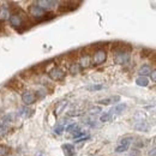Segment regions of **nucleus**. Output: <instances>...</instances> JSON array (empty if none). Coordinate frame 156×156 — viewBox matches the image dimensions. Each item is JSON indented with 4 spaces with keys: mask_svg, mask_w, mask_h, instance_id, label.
Masks as SVG:
<instances>
[{
    "mask_svg": "<svg viewBox=\"0 0 156 156\" xmlns=\"http://www.w3.org/2000/svg\"><path fill=\"white\" fill-rule=\"evenodd\" d=\"M106 59H107V53H106V51H103V49H98V51L94 53V55H93V61H94L95 65H101V64H103V62L106 61Z\"/></svg>",
    "mask_w": 156,
    "mask_h": 156,
    "instance_id": "7ed1b4c3",
    "label": "nucleus"
},
{
    "mask_svg": "<svg viewBox=\"0 0 156 156\" xmlns=\"http://www.w3.org/2000/svg\"><path fill=\"white\" fill-rule=\"evenodd\" d=\"M148 156H156V148H153V149L148 153Z\"/></svg>",
    "mask_w": 156,
    "mask_h": 156,
    "instance_id": "c756f323",
    "label": "nucleus"
},
{
    "mask_svg": "<svg viewBox=\"0 0 156 156\" xmlns=\"http://www.w3.org/2000/svg\"><path fill=\"white\" fill-rule=\"evenodd\" d=\"M35 4L39 5L41 9H43V10L46 11V10H49V9L54 7V6H57V5H58V1H52V0H39V1H36Z\"/></svg>",
    "mask_w": 156,
    "mask_h": 156,
    "instance_id": "0eeeda50",
    "label": "nucleus"
},
{
    "mask_svg": "<svg viewBox=\"0 0 156 156\" xmlns=\"http://www.w3.org/2000/svg\"><path fill=\"white\" fill-rule=\"evenodd\" d=\"M10 16H11V13H10V10L7 9V7H1L0 9V20H6L10 18Z\"/></svg>",
    "mask_w": 156,
    "mask_h": 156,
    "instance_id": "2eb2a0df",
    "label": "nucleus"
},
{
    "mask_svg": "<svg viewBox=\"0 0 156 156\" xmlns=\"http://www.w3.org/2000/svg\"><path fill=\"white\" fill-rule=\"evenodd\" d=\"M62 150L65 153V156H75L76 151L72 144H64L62 145Z\"/></svg>",
    "mask_w": 156,
    "mask_h": 156,
    "instance_id": "1a4fd4ad",
    "label": "nucleus"
},
{
    "mask_svg": "<svg viewBox=\"0 0 156 156\" xmlns=\"http://www.w3.org/2000/svg\"><path fill=\"white\" fill-rule=\"evenodd\" d=\"M100 112H101V108H100V107H91V108L89 109V113L93 114V115H94V114H98Z\"/></svg>",
    "mask_w": 156,
    "mask_h": 156,
    "instance_id": "cd10ccee",
    "label": "nucleus"
},
{
    "mask_svg": "<svg viewBox=\"0 0 156 156\" xmlns=\"http://www.w3.org/2000/svg\"><path fill=\"white\" fill-rule=\"evenodd\" d=\"M112 115H111V113L108 112V113H103L101 117H100V121L101 122H108V121H111L112 120Z\"/></svg>",
    "mask_w": 156,
    "mask_h": 156,
    "instance_id": "412c9836",
    "label": "nucleus"
},
{
    "mask_svg": "<svg viewBox=\"0 0 156 156\" xmlns=\"http://www.w3.org/2000/svg\"><path fill=\"white\" fill-rule=\"evenodd\" d=\"M9 20H10L11 25H12L15 29H20V27L23 25V17L20 16V15H17V13L11 15Z\"/></svg>",
    "mask_w": 156,
    "mask_h": 156,
    "instance_id": "39448f33",
    "label": "nucleus"
},
{
    "mask_svg": "<svg viewBox=\"0 0 156 156\" xmlns=\"http://www.w3.org/2000/svg\"><path fill=\"white\" fill-rule=\"evenodd\" d=\"M130 147H125V145H118L115 148V153H125L129 150Z\"/></svg>",
    "mask_w": 156,
    "mask_h": 156,
    "instance_id": "393cba45",
    "label": "nucleus"
},
{
    "mask_svg": "<svg viewBox=\"0 0 156 156\" xmlns=\"http://www.w3.org/2000/svg\"><path fill=\"white\" fill-rule=\"evenodd\" d=\"M105 87L102 84H93V85H88L87 87V90L89 91H98V90H102Z\"/></svg>",
    "mask_w": 156,
    "mask_h": 156,
    "instance_id": "6ab92c4d",
    "label": "nucleus"
},
{
    "mask_svg": "<svg viewBox=\"0 0 156 156\" xmlns=\"http://www.w3.org/2000/svg\"><path fill=\"white\" fill-rule=\"evenodd\" d=\"M130 60V54L124 51V49H119L115 52V55H114V61L119 64V65H124V64H127Z\"/></svg>",
    "mask_w": 156,
    "mask_h": 156,
    "instance_id": "f03ea898",
    "label": "nucleus"
},
{
    "mask_svg": "<svg viewBox=\"0 0 156 156\" xmlns=\"http://www.w3.org/2000/svg\"><path fill=\"white\" fill-rule=\"evenodd\" d=\"M16 113L15 112H10V113H7V114H5L4 117H2V122L1 124H7V122H12V121H15V119H16Z\"/></svg>",
    "mask_w": 156,
    "mask_h": 156,
    "instance_id": "f8f14e48",
    "label": "nucleus"
},
{
    "mask_svg": "<svg viewBox=\"0 0 156 156\" xmlns=\"http://www.w3.org/2000/svg\"><path fill=\"white\" fill-rule=\"evenodd\" d=\"M136 83H137V85H139V87H148V84H149V79H148L147 77L139 76V77H137Z\"/></svg>",
    "mask_w": 156,
    "mask_h": 156,
    "instance_id": "dca6fc26",
    "label": "nucleus"
},
{
    "mask_svg": "<svg viewBox=\"0 0 156 156\" xmlns=\"http://www.w3.org/2000/svg\"><path fill=\"white\" fill-rule=\"evenodd\" d=\"M150 77H151V79H153L154 82H156V70L151 71V73H150Z\"/></svg>",
    "mask_w": 156,
    "mask_h": 156,
    "instance_id": "7c9ffc66",
    "label": "nucleus"
},
{
    "mask_svg": "<svg viewBox=\"0 0 156 156\" xmlns=\"http://www.w3.org/2000/svg\"><path fill=\"white\" fill-rule=\"evenodd\" d=\"M133 127L136 129L137 131H144V132H147L149 130V125L145 121H138L137 124H135Z\"/></svg>",
    "mask_w": 156,
    "mask_h": 156,
    "instance_id": "ddd939ff",
    "label": "nucleus"
},
{
    "mask_svg": "<svg viewBox=\"0 0 156 156\" xmlns=\"http://www.w3.org/2000/svg\"><path fill=\"white\" fill-rule=\"evenodd\" d=\"M138 73H139L140 76H143V77H147L148 75L151 73V67H150L149 65H143V66L139 69Z\"/></svg>",
    "mask_w": 156,
    "mask_h": 156,
    "instance_id": "4468645a",
    "label": "nucleus"
},
{
    "mask_svg": "<svg viewBox=\"0 0 156 156\" xmlns=\"http://www.w3.org/2000/svg\"><path fill=\"white\" fill-rule=\"evenodd\" d=\"M90 64H91V58H90V55H88V54H84V55H82L80 59H79V67L80 69H87V67H89L90 66Z\"/></svg>",
    "mask_w": 156,
    "mask_h": 156,
    "instance_id": "6e6552de",
    "label": "nucleus"
},
{
    "mask_svg": "<svg viewBox=\"0 0 156 156\" xmlns=\"http://www.w3.org/2000/svg\"><path fill=\"white\" fill-rule=\"evenodd\" d=\"M29 13H30V16H31V17H34L35 20H41L43 17H44L46 11H44L43 9H41L39 5L33 4V5L29 7Z\"/></svg>",
    "mask_w": 156,
    "mask_h": 156,
    "instance_id": "f257e3e1",
    "label": "nucleus"
},
{
    "mask_svg": "<svg viewBox=\"0 0 156 156\" xmlns=\"http://www.w3.org/2000/svg\"><path fill=\"white\" fill-rule=\"evenodd\" d=\"M131 142H132V138H131V137H125V138H122V139H121V140L119 142V145H125V147H130Z\"/></svg>",
    "mask_w": 156,
    "mask_h": 156,
    "instance_id": "4be33fe9",
    "label": "nucleus"
},
{
    "mask_svg": "<svg viewBox=\"0 0 156 156\" xmlns=\"http://www.w3.org/2000/svg\"><path fill=\"white\" fill-rule=\"evenodd\" d=\"M35 95L31 93V91H24L23 94H22V101H23V103L25 105V106H30V105H33L34 102H35Z\"/></svg>",
    "mask_w": 156,
    "mask_h": 156,
    "instance_id": "423d86ee",
    "label": "nucleus"
},
{
    "mask_svg": "<svg viewBox=\"0 0 156 156\" xmlns=\"http://www.w3.org/2000/svg\"><path fill=\"white\" fill-rule=\"evenodd\" d=\"M33 114V111L30 109V108H28L27 106L25 107H22L20 109V117H24V118H28V117H30Z\"/></svg>",
    "mask_w": 156,
    "mask_h": 156,
    "instance_id": "f3484780",
    "label": "nucleus"
},
{
    "mask_svg": "<svg viewBox=\"0 0 156 156\" xmlns=\"http://www.w3.org/2000/svg\"><path fill=\"white\" fill-rule=\"evenodd\" d=\"M9 153H10V148L4 144H0V156L9 155Z\"/></svg>",
    "mask_w": 156,
    "mask_h": 156,
    "instance_id": "5701e85b",
    "label": "nucleus"
},
{
    "mask_svg": "<svg viewBox=\"0 0 156 156\" xmlns=\"http://www.w3.org/2000/svg\"><path fill=\"white\" fill-rule=\"evenodd\" d=\"M125 108H126V105H125V103H120V105L115 106L114 108H112V109L109 111V113H111V115L113 117V114H120L121 112H124Z\"/></svg>",
    "mask_w": 156,
    "mask_h": 156,
    "instance_id": "9b49d317",
    "label": "nucleus"
},
{
    "mask_svg": "<svg viewBox=\"0 0 156 156\" xmlns=\"http://www.w3.org/2000/svg\"><path fill=\"white\" fill-rule=\"evenodd\" d=\"M80 114H82V113H80V112H77V111H76V112H75V111H72V112H70V113H69V115H70V117H76V115H80Z\"/></svg>",
    "mask_w": 156,
    "mask_h": 156,
    "instance_id": "c85d7f7f",
    "label": "nucleus"
},
{
    "mask_svg": "<svg viewBox=\"0 0 156 156\" xmlns=\"http://www.w3.org/2000/svg\"><path fill=\"white\" fill-rule=\"evenodd\" d=\"M62 131H64V126L62 125H57L54 127V133H57V135H61Z\"/></svg>",
    "mask_w": 156,
    "mask_h": 156,
    "instance_id": "bb28decb",
    "label": "nucleus"
},
{
    "mask_svg": "<svg viewBox=\"0 0 156 156\" xmlns=\"http://www.w3.org/2000/svg\"><path fill=\"white\" fill-rule=\"evenodd\" d=\"M9 131H10V127H9L7 125H5V124H0V137L6 136V135L9 133Z\"/></svg>",
    "mask_w": 156,
    "mask_h": 156,
    "instance_id": "aec40b11",
    "label": "nucleus"
},
{
    "mask_svg": "<svg viewBox=\"0 0 156 156\" xmlns=\"http://www.w3.org/2000/svg\"><path fill=\"white\" fill-rule=\"evenodd\" d=\"M77 129H78L77 124H71V125H69V126L66 127V131H69V132H73V131H76Z\"/></svg>",
    "mask_w": 156,
    "mask_h": 156,
    "instance_id": "a878e982",
    "label": "nucleus"
},
{
    "mask_svg": "<svg viewBox=\"0 0 156 156\" xmlns=\"http://www.w3.org/2000/svg\"><path fill=\"white\" fill-rule=\"evenodd\" d=\"M66 106H67V101H61V102H59L58 105H57V107H55V114L59 115V114L66 108Z\"/></svg>",
    "mask_w": 156,
    "mask_h": 156,
    "instance_id": "a211bd4d",
    "label": "nucleus"
},
{
    "mask_svg": "<svg viewBox=\"0 0 156 156\" xmlns=\"http://www.w3.org/2000/svg\"><path fill=\"white\" fill-rule=\"evenodd\" d=\"M49 77L52 78L53 80H61L65 77V71L60 67H54L49 71Z\"/></svg>",
    "mask_w": 156,
    "mask_h": 156,
    "instance_id": "20e7f679",
    "label": "nucleus"
},
{
    "mask_svg": "<svg viewBox=\"0 0 156 156\" xmlns=\"http://www.w3.org/2000/svg\"><path fill=\"white\" fill-rule=\"evenodd\" d=\"M79 70H80V67H79L78 64H73V65L70 67V72H71V75H77L78 72H79Z\"/></svg>",
    "mask_w": 156,
    "mask_h": 156,
    "instance_id": "b1692460",
    "label": "nucleus"
},
{
    "mask_svg": "<svg viewBox=\"0 0 156 156\" xmlns=\"http://www.w3.org/2000/svg\"><path fill=\"white\" fill-rule=\"evenodd\" d=\"M120 101V96H112V98H102L98 101L100 105H111V103H115Z\"/></svg>",
    "mask_w": 156,
    "mask_h": 156,
    "instance_id": "9d476101",
    "label": "nucleus"
}]
</instances>
